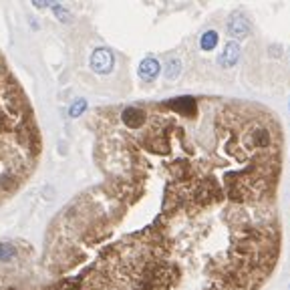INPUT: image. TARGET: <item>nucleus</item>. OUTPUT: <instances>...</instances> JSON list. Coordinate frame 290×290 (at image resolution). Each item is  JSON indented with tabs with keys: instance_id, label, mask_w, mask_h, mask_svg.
Returning <instances> with one entry per match:
<instances>
[{
	"instance_id": "10",
	"label": "nucleus",
	"mask_w": 290,
	"mask_h": 290,
	"mask_svg": "<svg viewBox=\"0 0 290 290\" xmlns=\"http://www.w3.org/2000/svg\"><path fill=\"white\" fill-rule=\"evenodd\" d=\"M52 12H54L56 16H59V20H61V22H69V20H71V12H69V10H65L61 4H54V6H52Z\"/></svg>"
},
{
	"instance_id": "1",
	"label": "nucleus",
	"mask_w": 290,
	"mask_h": 290,
	"mask_svg": "<svg viewBox=\"0 0 290 290\" xmlns=\"http://www.w3.org/2000/svg\"><path fill=\"white\" fill-rule=\"evenodd\" d=\"M113 65H115V56L109 48H95L93 54H91V67L95 73H101V75H107L113 71Z\"/></svg>"
},
{
	"instance_id": "9",
	"label": "nucleus",
	"mask_w": 290,
	"mask_h": 290,
	"mask_svg": "<svg viewBox=\"0 0 290 290\" xmlns=\"http://www.w3.org/2000/svg\"><path fill=\"white\" fill-rule=\"evenodd\" d=\"M85 109H87V101H85V99H79V101H75V103L71 105L69 115H71V117H79V115H81Z\"/></svg>"
},
{
	"instance_id": "5",
	"label": "nucleus",
	"mask_w": 290,
	"mask_h": 290,
	"mask_svg": "<svg viewBox=\"0 0 290 290\" xmlns=\"http://www.w3.org/2000/svg\"><path fill=\"white\" fill-rule=\"evenodd\" d=\"M228 31H230V35H234V37H246L248 35V24H246L244 18L234 16L228 24Z\"/></svg>"
},
{
	"instance_id": "3",
	"label": "nucleus",
	"mask_w": 290,
	"mask_h": 290,
	"mask_svg": "<svg viewBox=\"0 0 290 290\" xmlns=\"http://www.w3.org/2000/svg\"><path fill=\"white\" fill-rule=\"evenodd\" d=\"M238 59H240V47H238V43H228L224 47V52L220 54V65L222 67H234Z\"/></svg>"
},
{
	"instance_id": "7",
	"label": "nucleus",
	"mask_w": 290,
	"mask_h": 290,
	"mask_svg": "<svg viewBox=\"0 0 290 290\" xmlns=\"http://www.w3.org/2000/svg\"><path fill=\"white\" fill-rule=\"evenodd\" d=\"M180 71H182V63L178 59H169L167 61V65H165V77L167 79H176L180 75Z\"/></svg>"
},
{
	"instance_id": "6",
	"label": "nucleus",
	"mask_w": 290,
	"mask_h": 290,
	"mask_svg": "<svg viewBox=\"0 0 290 290\" xmlns=\"http://www.w3.org/2000/svg\"><path fill=\"white\" fill-rule=\"evenodd\" d=\"M199 45H201V48H204V50H212V48L218 45V33H216V31L204 33V35H201Z\"/></svg>"
},
{
	"instance_id": "4",
	"label": "nucleus",
	"mask_w": 290,
	"mask_h": 290,
	"mask_svg": "<svg viewBox=\"0 0 290 290\" xmlns=\"http://www.w3.org/2000/svg\"><path fill=\"white\" fill-rule=\"evenodd\" d=\"M157 75H159V63L153 59V56H147V59L141 61V65H139V77L141 79L153 81Z\"/></svg>"
},
{
	"instance_id": "8",
	"label": "nucleus",
	"mask_w": 290,
	"mask_h": 290,
	"mask_svg": "<svg viewBox=\"0 0 290 290\" xmlns=\"http://www.w3.org/2000/svg\"><path fill=\"white\" fill-rule=\"evenodd\" d=\"M14 256H16L14 246H10V244H0V260H2V262H10Z\"/></svg>"
},
{
	"instance_id": "2",
	"label": "nucleus",
	"mask_w": 290,
	"mask_h": 290,
	"mask_svg": "<svg viewBox=\"0 0 290 290\" xmlns=\"http://www.w3.org/2000/svg\"><path fill=\"white\" fill-rule=\"evenodd\" d=\"M147 111H143L139 107H127L123 109L121 113V121L129 127V129H141L145 127V123H147Z\"/></svg>"
}]
</instances>
